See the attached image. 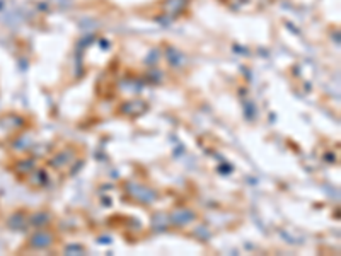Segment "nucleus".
<instances>
[]
</instances>
